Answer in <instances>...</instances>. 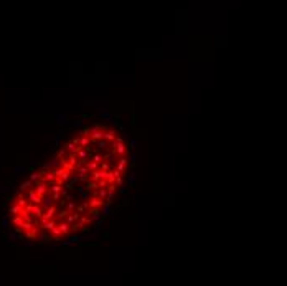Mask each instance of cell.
<instances>
[{"label": "cell", "instance_id": "obj_1", "mask_svg": "<svg viewBox=\"0 0 287 286\" xmlns=\"http://www.w3.org/2000/svg\"><path fill=\"white\" fill-rule=\"evenodd\" d=\"M117 132L96 124L81 129L33 172L8 205L17 235L30 241H64L89 232L121 185L127 146Z\"/></svg>", "mask_w": 287, "mask_h": 286}]
</instances>
